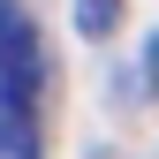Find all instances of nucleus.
<instances>
[{"mask_svg":"<svg viewBox=\"0 0 159 159\" xmlns=\"http://www.w3.org/2000/svg\"><path fill=\"white\" fill-rule=\"evenodd\" d=\"M0 91L15 98H46V38H38L23 0H0Z\"/></svg>","mask_w":159,"mask_h":159,"instance_id":"1","label":"nucleus"},{"mask_svg":"<svg viewBox=\"0 0 159 159\" xmlns=\"http://www.w3.org/2000/svg\"><path fill=\"white\" fill-rule=\"evenodd\" d=\"M0 159H38V106L0 91Z\"/></svg>","mask_w":159,"mask_h":159,"instance_id":"2","label":"nucleus"},{"mask_svg":"<svg viewBox=\"0 0 159 159\" xmlns=\"http://www.w3.org/2000/svg\"><path fill=\"white\" fill-rule=\"evenodd\" d=\"M114 23H121V0H76V30L84 38H114Z\"/></svg>","mask_w":159,"mask_h":159,"instance_id":"3","label":"nucleus"},{"mask_svg":"<svg viewBox=\"0 0 159 159\" xmlns=\"http://www.w3.org/2000/svg\"><path fill=\"white\" fill-rule=\"evenodd\" d=\"M144 84H152V98H159V30H152V46H144Z\"/></svg>","mask_w":159,"mask_h":159,"instance_id":"4","label":"nucleus"}]
</instances>
